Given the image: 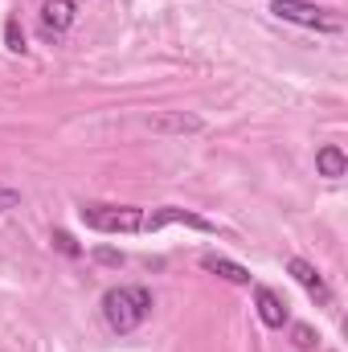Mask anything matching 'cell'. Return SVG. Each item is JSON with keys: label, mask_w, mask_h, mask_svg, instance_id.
I'll use <instances>...</instances> for the list:
<instances>
[{"label": "cell", "mask_w": 348, "mask_h": 352, "mask_svg": "<svg viewBox=\"0 0 348 352\" xmlns=\"http://www.w3.org/2000/svg\"><path fill=\"white\" fill-rule=\"evenodd\" d=\"M148 127L160 131V135H193V131H201V119L184 115V111H160V115L148 119Z\"/></svg>", "instance_id": "52a82bcc"}, {"label": "cell", "mask_w": 348, "mask_h": 352, "mask_svg": "<svg viewBox=\"0 0 348 352\" xmlns=\"http://www.w3.org/2000/svg\"><path fill=\"white\" fill-rule=\"evenodd\" d=\"M201 270H209V274H217V278H226V283H234V287H250V270L242 263H234V258L201 254Z\"/></svg>", "instance_id": "9c48e42d"}, {"label": "cell", "mask_w": 348, "mask_h": 352, "mask_svg": "<svg viewBox=\"0 0 348 352\" xmlns=\"http://www.w3.org/2000/svg\"><path fill=\"white\" fill-rule=\"evenodd\" d=\"M144 209L140 205H111V201H83L78 221L94 234H144Z\"/></svg>", "instance_id": "7a4b0ae2"}, {"label": "cell", "mask_w": 348, "mask_h": 352, "mask_svg": "<svg viewBox=\"0 0 348 352\" xmlns=\"http://www.w3.org/2000/svg\"><path fill=\"white\" fill-rule=\"evenodd\" d=\"M152 307H156V299L148 287H107L102 291V320L119 336H131L152 316Z\"/></svg>", "instance_id": "6da1fadb"}, {"label": "cell", "mask_w": 348, "mask_h": 352, "mask_svg": "<svg viewBox=\"0 0 348 352\" xmlns=\"http://www.w3.org/2000/svg\"><path fill=\"white\" fill-rule=\"evenodd\" d=\"M316 173L328 176V180H340L348 173V156L345 148H336V144H324L320 152H316Z\"/></svg>", "instance_id": "30bf717a"}, {"label": "cell", "mask_w": 348, "mask_h": 352, "mask_svg": "<svg viewBox=\"0 0 348 352\" xmlns=\"http://www.w3.org/2000/svg\"><path fill=\"white\" fill-rule=\"evenodd\" d=\"M94 258H98L102 266H119V263H123V254H119V250H111V246H98V250H94Z\"/></svg>", "instance_id": "9a60e30c"}, {"label": "cell", "mask_w": 348, "mask_h": 352, "mask_svg": "<svg viewBox=\"0 0 348 352\" xmlns=\"http://www.w3.org/2000/svg\"><path fill=\"white\" fill-rule=\"evenodd\" d=\"M50 242H54V250H62L66 258H83V246H78L66 230H54V238H50Z\"/></svg>", "instance_id": "4fadbf2b"}, {"label": "cell", "mask_w": 348, "mask_h": 352, "mask_svg": "<svg viewBox=\"0 0 348 352\" xmlns=\"http://www.w3.org/2000/svg\"><path fill=\"white\" fill-rule=\"evenodd\" d=\"M4 45H8L12 54H25V33H21V21H17V16L4 21Z\"/></svg>", "instance_id": "8fae6325"}, {"label": "cell", "mask_w": 348, "mask_h": 352, "mask_svg": "<svg viewBox=\"0 0 348 352\" xmlns=\"http://www.w3.org/2000/svg\"><path fill=\"white\" fill-rule=\"evenodd\" d=\"M270 12L279 21H291V25H303V29H316V33H340L345 29V21L332 8H320L312 0H270Z\"/></svg>", "instance_id": "3957f363"}, {"label": "cell", "mask_w": 348, "mask_h": 352, "mask_svg": "<svg viewBox=\"0 0 348 352\" xmlns=\"http://www.w3.org/2000/svg\"><path fill=\"white\" fill-rule=\"evenodd\" d=\"M316 340H320V336H316V328H312V324H291V344H295V349H316Z\"/></svg>", "instance_id": "7c38bea8"}, {"label": "cell", "mask_w": 348, "mask_h": 352, "mask_svg": "<svg viewBox=\"0 0 348 352\" xmlns=\"http://www.w3.org/2000/svg\"><path fill=\"white\" fill-rule=\"evenodd\" d=\"M287 274L316 299V303H328L332 299V291H328V283H324V274L316 270V266L307 263V258H287Z\"/></svg>", "instance_id": "5b68a950"}, {"label": "cell", "mask_w": 348, "mask_h": 352, "mask_svg": "<svg viewBox=\"0 0 348 352\" xmlns=\"http://www.w3.org/2000/svg\"><path fill=\"white\" fill-rule=\"evenodd\" d=\"M254 307H259V320L266 328H283L287 320H291V311H287V303L279 299V291H270V287H254Z\"/></svg>", "instance_id": "8992f818"}, {"label": "cell", "mask_w": 348, "mask_h": 352, "mask_svg": "<svg viewBox=\"0 0 348 352\" xmlns=\"http://www.w3.org/2000/svg\"><path fill=\"white\" fill-rule=\"evenodd\" d=\"M74 21H78L74 0H45V4H41V29H45V33H66Z\"/></svg>", "instance_id": "ba28073f"}, {"label": "cell", "mask_w": 348, "mask_h": 352, "mask_svg": "<svg viewBox=\"0 0 348 352\" xmlns=\"http://www.w3.org/2000/svg\"><path fill=\"white\" fill-rule=\"evenodd\" d=\"M21 205V192L12 188V184H0V213H8V209H17Z\"/></svg>", "instance_id": "5bb4252c"}, {"label": "cell", "mask_w": 348, "mask_h": 352, "mask_svg": "<svg viewBox=\"0 0 348 352\" xmlns=\"http://www.w3.org/2000/svg\"><path fill=\"white\" fill-rule=\"evenodd\" d=\"M164 226H188V230H201V234H213V221L197 217L193 209H180V205H160L144 217V234L148 230H164Z\"/></svg>", "instance_id": "277c9868"}]
</instances>
